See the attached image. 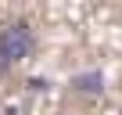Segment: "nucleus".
Listing matches in <instances>:
<instances>
[{"label": "nucleus", "instance_id": "nucleus-2", "mask_svg": "<svg viewBox=\"0 0 122 115\" xmlns=\"http://www.w3.org/2000/svg\"><path fill=\"white\" fill-rule=\"evenodd\" d=\"M72 86H76V90H83V94H101V90H104V76H101V72L76 76V79H72Z\"/></svg>", "mask_w": 122, "mask_h": 115}, {"label": "nucleus", "instance_id": "nucleus-1", "mask_svg": "<svg viewBox=\"0 0 122 115\" xmlns=\"http://www.w3.org/2000/svg\"><path fill=\"white\" fill-rule=\"evenodd\" d=\"M29 50H32V29L25 22H15L7 29H0V72H7L22 58H29Z\"/></svg>", "mask_w": 122, "mask_h": 115}]
</instances>
